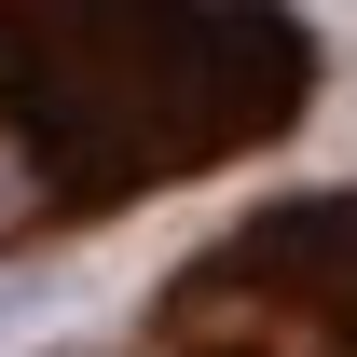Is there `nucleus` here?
I'll list each match as a JSON object with an SVG mask.
<instances>
[{
    "label": "nucleus",
    "instance_id": "f257e3e1",
    "mask_svg": "<svg viewBox=\"0 0 357 357\" xmlns=\"http://www.w3.org/2000/svg\"><path fill=\"white\" fill-rule=\"evenodd\" d=\"M316 83L303 0H0V261L275 151Z\"/></svg>",
    "mask_w": 357,
    "mask_h": 357
},
{
    "label": "nucleus",
    "instance_id": "f03ea898",
    "mask_svg": "<svg viewBox=\"0 0 357 357\" xmlns=\"http://www.w3.org/2000/svg\"><path fill=\"white\" fill-rule=\"evenodd\" d=\"M96 357H357V178L206 234Z\"/></svg>",
    "mask_w": 357,
    "mask_h": 357
}]
</instances>
